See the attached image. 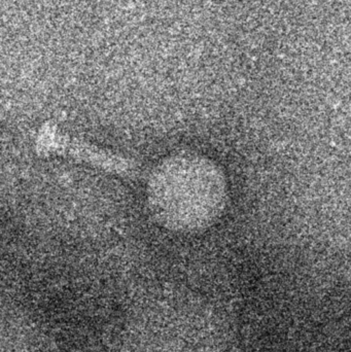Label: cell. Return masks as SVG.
I'll return each mask as SVG.
<instances>
[{
	"label": "cell",
	"mask_w": 351,
	"mask_h": 352,
	"mask_svg": "<svg viewBox=\"0 0 351 352\" xmlns=\"http://www.w3.org/2000/svg\"><path fill=\"white\" fill-rule=\"evenodd\" d=\"M225 184L216 167L202 159L174 158L152 177L150 200L164 223L194 229L216 217L224 202Z\"/></svg>",
	"instance_id": "cell-1"
}]
</instances>
